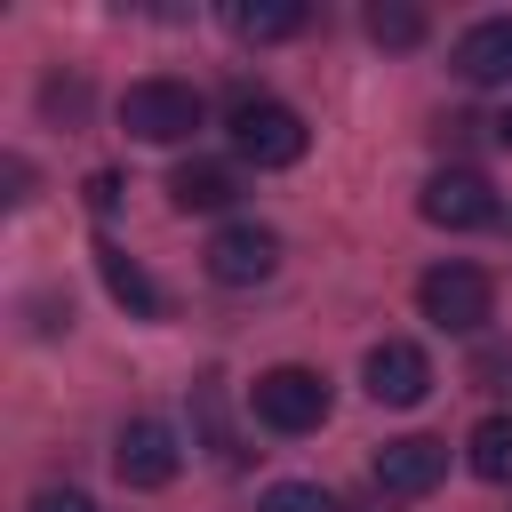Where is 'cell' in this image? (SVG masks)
Returning a JSON list of instances; mask_svg holds the SVG:
<instances>
[{
  "label": "cell",
  "mask_w": 512,
  "mask_h": 512,
  "mask_svg": "<svg viewBox=\"0 0 512 512\" xmlns=\"http://www.w3.org/2000/svg\"><path fill=\"white\" fill-rule=\"evenodd\" d=\"M248 408H256V424H264V432L304 440V432H320V424H328V376H320V368H304V360H280V368H264V376L248 384Z\"/></svg>",
  "instance_id": "6da1fadb"
},
{
  "label": "cell",
  "mask_w": 512,
  "mask_h": 512,
  "mask_svg": "<svg viewBox=\"0 0 512 512\" xmlns=\"http://www.w3.org/2000/svg\"><path fill=\"white\" fill-rule=\"evenodd\" d=\"M480 392H512V344H480L472 352V368H464Z\"/></svg>",
  "instance_id": "e0dca14e"
},
{
  "label": "cell",
  "mask_w": 512,
  "mask_h": 512,
  "mask_svg": "<svg viewBox=\"0 0 512 512\" xmlns=\"http://www.w3.org/2000/svg\"><path fill=\"white\" fill-rule=\"evenodd\" d=\"M464 456H472V472H480V480L512 488V416H480V424H472V440H464Z\"/></svg>",
  "instance_id": "5bb4252c"
},
{
  "label": "cell",
  "mask_w": 512,
  "mask_h": 512,
  "mask_svg": "<svg viewBox=\"0 0 512 512\" xmlns=\"http://www.w3.org/2000/svg\"><path fill=\"white\" fill-rule=\"evenodd\" d=\"M200 264H208L216 288H264V280L280 272V232L256 224V216H232V224L200 248Z\"/></svg>",
  "instance_id": "8992f818"
},
{
  "label": "cell",
  "mask_w": 512,
  "mask_h": 512,
  "mask_svg": "<svg viewBox=\"0 0 512 512\" xmlns=\"http://www.w3.org/2000/svg\"><path fill=\"white\" fill-rule=\"evenodd\" d=\"M32 512H96V496L64 480V488H40V496H32Z\"/></svg>",
  "instance_id": "ac0fdd59"
},
{
  "label": "cell",
  "mask_w": 512,
  "mask_h": 512,
  "mask_svg": "<svg viewBox=\"0 0 512 512\" xmlns=\"http://www.w3.org/2000/svg\"><path fill=\"white\" fill-rule=\"evenodd\" d=\"M32 200V160H8V208Z\"/></svg>",
  "instance_id": "ffe728a7"
},
{
  "label": "cell",
  "mask_w": 512,
  "mask_h": 512,
  "mask_svg": "<svg viewBox=\"0 0 512 512\" xmlns=\"http://www.w3.org/2000/svg\"><path fill=\"white\" fill-rule=\"evenodd\" d=\"M232 152L248 160V168H296L304 160V144H312V128H304V112L296 104H280V96H232Z\"/></svg>",
  "instance_id": "7a4b0ae2"
},
{
  "label": "cell",
  "mask_w": 512,
  "mask_h": 512,
  "mask_svg": "<svg viewBox=\"0 0 512 512\" xmlns=\"http://www.w3.org/2000/svg\"><path fill=\"white\" fill-rule=\"evenodd\" d=\"M448 72L472 80V88H504V80H512V16H480V24H464L456 48H448Z\"/></svg>",
  "instance_id": "30bf717a"
},
{
  "label": "cell",
  "mask_w": 512,
  "mask_h": 512,
  "mask_svg": "<svg viewBox=\"0 0 512 512\" xmlns=\"http://www.w3.org/2000/svg\"><path fill=\"white\" fill-rule=\"evenodd\" d=\"M168 200H176L184 216H216V208L240 200V168H232V160H176Z\"/></svg>",
  "instance_id": "8fae6325"
},
{
  "label": "cell",
  "mask_w": 512,
  "mask_h": 512,
  "mask_svg": "<svg viewBox=\"0 0 512 512\" xmlns=\"http://www.w3.org/2000/svg\"><path fill=\"white\" fill-rule=\"evenodd\" d=\"M96 272H104V288H112V304H128V320H168V296L152 288V272L128 256V248H112V240H96Z\"/></svg>",
  "instance_id": "7c38bea8"
},
{
  "label": "cell",
  "mask_w": 512,
  "mask_h": 512,
  "mask_svg": "<svg viewBox=\"0 0 512 512\" xmlns=\"http://www.w3.org/2000/svg\"><path fill=\"white\" fill-rule=\"evenodd\" d=\"M200 120H208V104H200L192 80H136V88L120 96V128H128L136 144H184Z\"/></svg>",
  "instance_id": "277c9868"
},
{
  "label": "cell",
  "mask_w": 512,
  "mask_h": 512,
  "mask_svg": "<svg viewBox=\"0 0 512 512\" xmlns=\"http://www.w3.org/2000/svg\"><path fill=\"white\" fill-rule=\"evenodd\" d=\"M224 24H232L240 40H256V48H264V40H296V32L312 24V8H304V0H232V8H224Z\"/></svg>",
  "instance_id": "4fadbf2b"
},
{
  "label": "cell",
  "mask_w": 512,
  "mask_h": 512,
  "mask_svg": "<svg viewBox=\"0 0 512 512\" xmlns=\"http://www.w3.org/2000/svg\"><path fill=\"white\" fill-rule=\"evenodd\" d=\"M440 480H448V440L400 432V440L376 448V488H384V496H432Z\"/></svg>",
  "instance_id": "9c48e42d"
},
{
  "label": "cell",
  "mask_w": 512,
  "mask_h": 512,
  "mask_svg": "<svg viewBox=\"0 0 512 512\" xmlns=\"http://www.w3.org/2000/svg\"><path fill=\"white\" fill-rule=\"evenodd\" d=\"M416 208H424V224H440V232H488V224L504 216V200H496V184H488L480 168H432L424 192H416Z\"/></svg>",
  "instance_id": "5b68a950"
},
{
  "label": "cell",
  "mask_w": 512,
  "mask_h": 512,
  "mask_svg": "<svg viewBox=\"0 0 512 512\" xmlns=\"http://www.w3.org/2000/svg\"><path fill=\"white\" fill-rule=\"evenodd\" d=\"M360 24H368V40H376V48H416V40L432 32L416 0H376V8L360 16Z\"/></svg>",
  "instance_id": "9a60e30c"
},
{
  "label": "cell",
  "mask_w": 512,
  "mask_h": 512,
  "mask_svg": "<svg viewBox=\"0 0 512 512\" xmlns=\"http://www.w3.org/2000/svg\"><path fill=\"white\" fill-rule=\"evenodd\" d=\"M256 512H344L320 480H272L264 496H256Z\"/></svg>",
  "instance_id": "2e32d148"
},
{
  "label": "cell",
  "mask_w": 512,
  "mask_h": 512,
  "mask_svg": "<svg viewBox=\"0 0 512 512\" xmlns=\"http://www.w3.org/2000/svg\"><path fill=\"white\" fill-rule=\"evenodd\" d=\"M112 200H120V176H112V168H96V176H88V208H96V216H104V208H112Z\"/></svg>",
  "instance_id": "d6986e66"
},
{
  "label": "cell",
  "mask_w": 512,
  "mask_h": 512,
  "mask_svg": "<svg viewBox=\"0 0 512 512\" xmlns=\"http://www.w3.org/2000/svg\"><path fill=\"white\" fill-rule=\"evenodd\" d=\"M360 384H368V400H376V408H416V400L432 392V360H424V344L384 336V344H368Z\"/></svg>",
  "instance_id": "ba28073f"
},
{
  "label": "cell",
  "mask_w": 512,
  "mask_h": 512,
  "mask_svg": "<svg viewBox=\"0 0 512 512\" xmlns=\"http://www.w3.org/2000/svg\"><path fill=\"white\" fill-rule=\"evenodd\" d=\"M496 136H504V144H512V112H504V120H496Z\"/></svg>",
  "instance_id": "44dd1931"
},
{
  "label": "cell",
  "mask_w": 512,
  "mask_h": 512,
  "mask_svg": "<svg viewBox=\"0 0 512 512\" xmlns=\"http://www.w3.org/2000/svg\"><path fill=\"white\" fill-rule=\"evenodd\" d=\"M112 472H120V488L152 496V488H168V480L184 472V440H176L160 416H128L120 440H112Z\"/></svg>",
  "instance_id": "52a82bcc"
},
{
  "label": "cell",
  "mask_w": 512,
  "mask_h": 512,
  "mask_svg": "<svg viewBox=\"0 0 512 512\" xmlns=\"http://www.w3.org/2000/svg\"><path fill=\"white\" fill-rule=\"evenodd\" d=\"M416 304H424V320H432L440 336H480V328L496 320V280H488L480 264L448 256V264H432V272L416 280Z\"/></svg>",
  "instance_id": "3957f363"
}]
</instances>
